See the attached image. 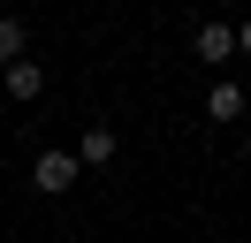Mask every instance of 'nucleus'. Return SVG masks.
<instances>
[{"label": "nucleus", "instance_id": "nucleus-1", "mask_svg": "<svg viewBox=\"0 0 251 243\" xmlns=\"http://www.w3.org/2000/svg\"><path fill=\"white\" fill-rule=\"evenodd\" d=\"M31 190H46V197L76 190V152H38V167H31Z\"/></svg>", "mask_w": 251, "mask_h": 243}, {"label": "nucleus", "instance_id": "nucleus-2", "mask_svg": "<svg viewBox=\"0 0 251 243\" xmlns=\"http://www.w3.org/2000/svg\"><path fill=\"white\" fill-rule=\"evenodd\" d=\"M0 84H8V99H38L46 91V69L38 61H16V69H0Z\"/></svg>", "mask_w": 251, "mask_h": 243}, {"label": "nucleus", "instance_id": "nucleus-3", "mask_svg": "<svg viewBox=\"0 0 251 243\" xmlns=\"http://www.w3.org/2000/svg\"><path fill=\"white\" fill-rule=\"evenodd\" d=\"M76 160H84V167H107V160H114V129H107V122H92V129H84Z\"/></svg>", "mask_w": 251, "mask_h": 243}, {"label": "nucleus", "instance_id": "nucleus-4", "mask_svg": "<svg viewBox=\"0 0 251 243\" xmlns=\"http://www.w3.org/2000/svg\"><path fill=\"white\" fill-rule=\"evenodd\" d=\"M236 53V30L228 23H198V61H228Z\"/></svg>", "mask_w": 251, "mask_h": 243}, {"label": "nucleus", "instance_id": "nucleus-5", "mask_svg": "<svg viewBox=\"0 0 251 243\" xmlns=\"http://www.w3.org/2000/svg\"><path fill=\"white\" fill-rule=\"evenodd\" d=\"M205 114H213V122H236V114H244V91H236V84H213V99H205Z\"/></svg>", "mask_w": 251, "mask_h": 243}, {"label": "nucleus", "instance_id": "nucleus-6", "mask_svg": "<svg viewBox=\"0 0 251 243\" xmlns=\"http://www.w3.org/2000/svg\"><path fill=\"white\" fill-rule=\"evenodd\" d=\"M16 61H23V23L0 15V69H16Z\"/></svg>", "mask_w": 251, "mask_h": 243}, {"label": "nucleus", "instance_id": "nucleus-7", "mask_svg": "<svg viewBox=\"0 0 251 243\" xmlns=\"http://www.w3.org/2000/svg\"><path fill=\"white\" fill-rule=\"evenodd\" d=\"M236 53H251V23H236Z\"/></svg>", "mask_w": 251, "mask_h": 243}]
</instances>
